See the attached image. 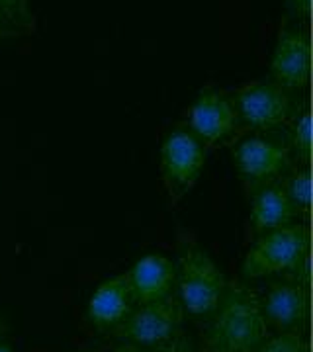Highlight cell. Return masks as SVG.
<instances>
[{"label":"cell","mask_w":313,"mask_h":352,"mask_svg":"<svg viewBox=\"0 0 313 352\" xmlns=\"http://www.w3.org/2000/svg\"><path fill=\"white\" fill-rule=\"evenodd\" d=\"M268 323L255 289L239 282L227 284L204 333V352H255L266 340Z\"/></svg>","instance_id":"cell-1"},{"label":"cell","mask_w":313,"mask_h":352,"mask_svg":"<svg viewBox=\"0 0 313 352\" xmlns=\"http://www.w3.org/2000/svg\"><path fill=\"white\" fill-rule=\"evenodd\" d=\"M176 282L180 303L194 317H210L227 288L222 268L194 241L182 237L178 245Z\"/></svg>","instance_id":"cell-2"},{"label":"cell","mask_w":313,"mask_h":352,"mask_svg":"<svg viewBox=\"0 0 313 352\" xmlns=\"http://www.w3.org/2000/svg\"><path fill=\"white\" fill-rule=\"evenodd\" d=\"M307 229L298 223L259 235L243 263L245 278H263L298 270L307 256Z\"/></svg>","instance_id":"cell-3"},{"label":"cell","mask_w":313,"mask_h":352,"mask_svg":"<svg viewBox=\"0 0 313 352\" xmlns=\"http://www.w3.org/2000/svg\"><path fill=\"white\" fill-rule=\"evenodd\" d=\"M184 321V307L178 298L141 303L138 309L114 329L120 339L129 340L136 346H163L178 337Z\"/></svg>","instance_id":"cell-4"},{"label":"cell","mask_w":313,"mask_h":352,"mask_svg":"<svg viewBox=\"0 0 313 352\" xmlns=\"http://www.w3.org/2000/svg\"><path fill=\"white\" fill-rule=\"evenodd\" d=\"M206 163V147L188 127H178L161 145V176L173 200L184 198L198 182Z\"/></svg>","instance_id":"cell-5"},{"label":"cell","mask_w":313,"mask_h":352,"mask_svg":"<svg viewBox=\"0 0 313 352\" xmlns=\"http://www.w3.org/2000/svg\"><path fill=\"white\" fill-rule=\"evenodd\" d=\"M239 122L257 131H272L288 124L294 116V100L288 90L272 80H255L233 94Z\"/></svg>","instance_id":"cell-6"},{"label":"cell","mask_w":313,"mask_h":352,"mask_svg":"<svg viewBox=\"0 0 313 352\" xmlns=\"http://www.w3.org/2000/svg\"><path fill=\"white\" fill-rule=\"evenodd\" d=\"M239 127V116L231 96L224 90L206 88L190 106L188 129L200 139L204 147L224 145Z\"/></svg>","instance_id":"cell-7"},{"label":"cell","mask_w":313,"mask_h":352,"mask_svg":"<svg viewBox=\"0 0 313 352\" xmlns=\"http://www.w3.org/2000/svg\"><path fill=\"white\" fill-rule=\"evenodd\" d=\"M312 76V41L300 28H284L270 57V80L290 94L307 87Z\"/></svg>","instance_id":"cell-8"},{"label":"cell","mask_w":313,"mask_h":352,"mask_svg":"<svg viewBox=\"0 0 313 352\" xmlns=\"http://www.w3.org/2000/svg\"><path fill=\"white\" fill-rule=\"evenodd\" d=\"M233 159L239 175L255 186L274 182L292 164V155L286 143L261 135L241 141L233 151Z\"/></svg>","instance_id":"cell-9"},{"label":"cell","mask_w":313,"mask_h":352,"mask_svg":"<svg viewBox=\"0 0 313 352\" xmlns=\"http://www.w3.org/2000/svg\"><path fill=\"white\" fill-rule=\"evenodd\" d=\"M133 302L151 303L173 296L176 284V264L159 252L141 256L138 263L125 272Z\"/></svg>","instance_id":"cell-10"},{"label":"cell","mask_w":313,"mask_h":352,"mask_svg":"<svg viewBox=\"0 0 313 352\" xmlns=\"http://www.w3.org/2000/svg\"><path fill=\"white\" fill-rule=\"evenodd\" d=\"M133 296L125 274L102 282L88 302V319L100 331L116 329L133 309Z\"/></svg>","instance_id":"cell-11"},{"label":"cell","mask_w":313,"mask_h":352,"mask_svg":"<svg viewBox=\"0 0 313 352\" xmlns=\"http://www.w3.org/2000/svg\"><path fill=\"white\" fill-rule=\"evenodd\" d=\"M298 210L288 198L282 182H264L252 188L250 226L257 235L294 223Z\"/></svg>","instance_id":"cell-12"},{"label":"cell","mask_w":313,"mask_h":352,"mask_svg":"<svg viewBox=\"0 0 313 352\" xmlns=\"http://www.w3.org/2000/svg\"><path fill=\"white\" fill-rule=\"evenodd\" d=\"M261 302L266 323L282 333L296 329L307 317V292L300 282H276Z\"/></svg>","instance_id":"cell-13"},{"label":"cell","mask_w":313,"mask_h":352,"mask_svg":"<svg viewBox=\"0 0 313 352\" xmlns=\"http://www.w3.org/2000/svg\"><path fill=\"white\" fill-rule=\"evenodd\" d=\"M0 22L10 36H24L34 30V14L30 0H0Z\"/></svg>","instance_id":"cell-14"},{"label":"cell","mask_w":313,"mask_h":352,"mask_svg":"<svg viewBox=\"0 0 313 352\" xmlns=\"http://www.w3.org/2000/svg\"><path fill=\"white\" fill-rule=\"evenodd\" d=\"M288 198L296 206L298 214L305 212L312 204V176L307 170H296L282 182Z\"/></svg>","instance_id":"cell-15"},{"label":"cell","mask_w":313,"mask_h":352,"mask_svg":"<svg viewBox=\"0 0 313 352\" xmlns=\"http://www.w3.org/2000/svg\"><path fill=\"white\" fill-rule=\"evenodd\" d=\"M290 151H294L300 159H307L312 153V113L310 110L296 116L294 126L290 131Z\"/></svg>","instance_id":"cell-16"},{"label":"cell","mask_w":313,"mask_h":352,"mask_svg":"<svg viewBox=\"0 0 313 352\" xmlns=\"http://www.w3.org/2000/svg\"><path fill=\"white\" fill-rule=\"evenodd\" d=\"M255 352H307V344L296 331H284L272 339H266Z\"/></svg>","instance_id":"cell-17"},{"label":"cell","mask_w":313,"mask_h":352,"mask_svg":"<svg viewBox=\"0 0 313 352\" xmlns=\"http://www.w3.org/2000/svg\"><path fill=\"white\" fill-rule=\"evenodd\" d=\"M286 10L296 20L307 18L312 12V0H286Z\"/></svg>","instance_id":"cell-18"},{"label":"cell","mask_w":313,"mask_h":352,"mask_svg":"<svg viewBox=\"0 0 313 352\" xmlns=\"http://www.w3.org/2000/svg\"><path fill=\"white\" fill-rule=\"evenodd\" d=\"M157 352H192L190 344H188L186 339L182 337H176L171 342H166L163 346H157Z\"/></svg>","instance_id":"cell-19"},{"label":"cell","mask_w":313,"mask_h":352,"mask_svg":"<svg viewBox=\"0 0 313 352\" xmlns=\"http://www.w3.org/2000/svg\"><path fill=\"white\" fill-rule=\"evenodd\" d=\"M6 38H12V36H10V32L4 28V24L0 22V39H6Z\"/></svg>","instance_id":"cell-20"},{"label":"cell","mask_w":313,"mask_h":352,"mask_svg":"<svg viewBox=\"0 0 313 352\" xmlns=\"http://www.w3.org/2000/svg\"><path fill=\"white\" fill-rule=\"evenodd\" d=\"M118 352H143V351L138 349V346H124V349H120Z\"/></svg>","instance_id":"cell-21"},{"label":"cell","mask_w":313,"mask_h":352,"mask_svg":"<svg viewBox=\"0 0 313 352\" xmlns=\"http://www.w3.org/2000/svg\"><path fill=\"white\" fill-rule=\"evenodd\" d=\"M4 333H6V327H4V321H2V317H0V339L4 337Z\"/></svg>","instance_id":"cell-22"},{"label":"cell","mask_w":313,"mask_h":352,"mask_svg":"<svg viewBox=\"0 0 313 352\" xmlns=\"http://www.w3.org/2000/svg\"><path fill=\"white\" fill-rule=\"evenodd\" d=\"M0 352H12L8 346H4V344H0Z\"/></svg>","instance_id":"cell-23"}]
</instances>
